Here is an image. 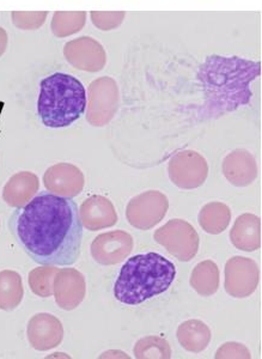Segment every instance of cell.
<instances>
[{
    "label": "cell",
    "mask_w": 262,
    "mask_h": 359,
    "mask_svg": "<svg viewBox=\"0 0 262 359\" xmlns=\"http://www.w3.org/2000/svg\"><path fill=\"white\" fill-rule=\"evenodd\" d=\"M83 228L76 201L50 192L39 193L8 219L17 243L42 266L76 264L81 257Z\"/></svg>",
    "instance_id": "1"
},
{
    "label": "cell",
    "mask_w": 262,
    "mask_h": 359,
    "mask_svg": "<svg viewBox=\"0 0 262 359\" xmlns=\"http://www.w3.org/2000/svg\"><path fill=\"white\" fill-rule=\"evenodd\" d=\"M175 277V265L163 255H135L120 269L114 284V297L123 304L138 306L168 290Z\"/></svg>",
    "instance_id": "2"
},
{
    "label": "cell",
    "mask_w": 262,
    "mask_h": 359,
    "mask_svg": "<svg viewBox=\"0 0 262 359\" xmlns=\"http://www.w3.org/2000/svg\"><path fill=\"white\" fill-rule=\"evenodd\" d=\"M260 74V62L213 55L201 66L200 79L205 84L211 104L216 102L218 108L234 111L238 106L249 102L250 83Z\"/></svg>",
    "instance_id": "3"
},
{
    "label": "cell",
    "mask_w": 262,
    "mask_h": 359,
    "mask_svg": "<svg viewBox=\"0 0 262 359\" xmlns=\"http://www.w3.org/2000/svg\"><path fill=\"white\" fill-rule=\"evenodd\" d=\"M85 109V88L77 78L57 72L42 79L37 114L46 127L71 126L84 114Z\"/></svg>",
    "instance_id": "4"
},
{
    "label": "cell",
    "mask_w": 262,
    "mask_h": 359,
    "mask_svg": "<svg viewBox=\"0 0 262 359\" xmlns=\"http://www.w3.org/2000/svg\"><path fill=\"white\" fill-rule=\"evenodd\" d=\"M120 91L118 83L108 76L95 79L88 89L86 121L94 127H104L119 111Z\"/></svg>",
    "instance_id": "5"
},
{
    "label": "cell",
    "mask_w": 262,
    "mask_h": 359,
    "mask_svg": "<svg viewBox=\"0 0 262 359\" xmlns=\"http://www.w3.org/2000/svg\"><path fill=\"white\" fill-rule=\"evenodd\" d=\"M155 241L182 262H191L197 255L200 245L197 230L188 222L177 218L156 230Z\"/></svg>",
    "instance_id": "6"
},
{
    "label": "cell",
    "mask_w": 262,
    "mask_h": 359,
    "mask_svg": "<svg viewBox=\"0 0 262 359\" xmlns=\"http://www.w3.org/2000/svg\"><path fill=\"white\" fill-rule=\"evenodd\" d=\"M168 198L160 191H148L132 198L126 208L128 223L139 230H150L168 212Z\"/></svg>",
    "instance_id": "7"
},
{
    "label": "cell",
    "mask_w": 262,
    "mask_h": 359,
    "mask_svg": "<svg viewBox=\"0 0 262 359\" xmlns=\"http://www.w3.org/2000/svg\"><path fill=\"white\" fill-rule=\"evenodd\" d=\"M172 184L181 189H195L205 184L209 164L204 156L193 150H184L174 156L168 167Z\"/></svg>",
    "instance_id": "8"
},
{
    "label": "cell",
    "mask_w": 262,
    "mask_h": 359,
    "mask_svg": "<svg viewBox=\"0 0 262 359\" xmlns=\"http://www.w3.org/2000/svg\"><path fill=\"white\" fill-rule=\"evenodd\" d=\"M226 294L234 298H247L253 294L260 283V269L253 259L234 257L228 260L224 269Z\"/></svg>",
    "instance_id": "9"
},
{
    "label": "cell",
    "mask_w": 262,
    "mask_h": 359,
    "mask_svg": "<svg viewBox=\"0 0 262 359\" xmlns=\"http://www.w3.org/2000/svg\"><path fill=\"white\" fill-rule=\"evenodd\" d=\"M64 55L74 69L96 74L106 65V49L90 36H81L64 46Z\"/></svg>",
    "instance_id": "10"
},
{
    "label": "cell",
    "mask_w": 262,
    "mask_h": 359,
    "mask_svg": "<svg viewBox=\"0 0 262 359\" xmlns=\"http://www.w3.org/2000/svg\"><path fill=\"white\" fill-rule=\"evenodd\" d=\"M133 237L123 230L101 233L91 243V255L99 265H118L133 250Z\"/></svg>",
    "instance_id": "11"
},
{
    "label": "cell",
    "mask_w": 262,
    "mask_h": 359,
    "mask_svg": "<svg viewBox=\"0 0 262 359\" xmlns=\"http://www.w3.org/2000/svg\"><path fill=\"white\" fill-rule=\"evenodd\" d=\"M86 294L85 278L78 269H62L54 278L55 303L62 311H70L81 306Z\"/></svg>",
    "instance_id": "12"
},
{
    "label": "cell",
    "mask_w": 262,
    "mask_h": 359,
    "mask_svg": "<svg viewBox=\"0 0 262 359\" xmlns=\"http://www.w3.org/2000/svg\"><path fill=\"white\" fill-rule=\"evenodd\" d=\"M43 184L48 192L72 199L82 193L85 179L82 170L74 164L57 163L46 170Z\"/></svg>",
    "instance_id": "13"
},
{
    "label": "cell",
    "mask_w": 262,
    "mask_h": 359,
    "mask_svg": "<svg viewBox=\"0 0 262 359\" xmlns=\"http://www.w3.org/2000/svg\"><path fill=\"white\" fill-rule=\"evenodd\" d=\"M30 345L37 351H48L59 346L64 338V327L59 318L48 313H40L30 318L27 327Z\"/></svg>",
    "instance_id": "14"
},
{
    "label": "cell",
    "mask_w": 262,
    "mask_h": 359,
    "mask_svg": "<svg viewBox=\"0 0 262 359\" xmlns=\"http://www.w3.org/2000/svg\"><path fill=\"white\" fill-rule=\"evenodd\" d=\"M82 224L89 231L111 228L118 223V213L114 205L103 196H91L83 201L79 208Z\"/></svg>",
    "instance_id": "15"
},
{
    "label": "cell",
    "mask_w": 262,
    "mask_h": 359,
    "mask_svg": "<svg viewBox=\"0 0 262 359\" xmlns=\"http://www.w3.org/2000/svg\"><path fill=\"white\" fill-rule=\"evenodd\" d=\"M221 170L230 184L236 187H247L258 177V164L254 156L246 149H236L226 156Z\"/></svg>",
    "instance_id": "16"
},
{
    "label": "cell",
    "mask_w": 262,
    "mask_h": 359,
    "mask_svg": "<svg viewBox=\"0 0 262 359\" xmlns=\"http://www.w3.org/2000/svg\"><path fill=\"white\" fill-rule=\"evenodd\" d=\"M40 181L34 172H21L11 176L3 189V201L10 208H21L36 196Z\"/></svg>",
    "instance_id": "17"
},
{
    "label": "cell",
    "mask_w": 262,
    "mask_h": 359,
    "mask_svg": "<svg viewBox=\"0 0 262 359\" xmlns=\"http://www.w3.org/2000/svg\"><path fill=\"white\" fill-rule=\"evenodd\" d=\"M231 243L243 252L250 253L261 247V219L260 217L244 213L237 217L230 231Z\"/></svg>",
    "instance_id": "18"
},
{
    "label": "cell",
    "mask_w": 262,
    "mask_h": 359,
    "mask_svg": "<svg viewBox=\"0 0 262 359\" xmlns=\"http://www.w3.org/2000/svg\"><path fill=\"white\" fill-rule=\"evenodd\" d=\"M177 340L186 351L200 353L209 346L212 333L209 326L200 320H188L177 328Z\"/></svg>",
    "instance_id": "19"
},
{
    "label": "cell",
    "mask_w": 262,
    "mask_h": 359,
    "mask_svg": "<svg viewBox=\"0 0 262 359\" xmlns=\"http://www.w3.org/2000/svg\"><path fill=\"white\" fill-rule=\"evenodd\" d=\"M25 296L21 274L16 271H0V309L15 311L20 306Z\"/></svg>",
    "instance_id": "20"
},
{
    "label": "cell",
    "mask_w": 262,
    "mask_h": 359,
    "mask_svg": "<svg viewBox=\"0 0 262 359\" xmlns=\"http://www.w3.org/2000/svg\"><path fill=\"white\" fill-rule=\"evenodd\" d=\"M198 221L205 233L218 235L229 226L231 210L224 203L212 201L201 208Z\"/></svg>",
    "instance_id": "21"
},
{
    "label": "cell",
    "mask_w": 262,
    "mask_h": 359,
    "mask_svg": "<svg viewBox=\"0 0 262 359\" xmlns=\"http://www.w3.org/2000/svg\"><path fill=\"white\" fill-rule=\"evenodd\" d=\"M219 269L212 260L199 262L191 276V286L202 297H209L219 289Z\"/></svg>",
    "instance_id": "22"
},
{
    "label": "cell",
    "mask_w": 262,
    "mask_h": 359,
    "mask_svg": "<svg viewBox=\"0 0 262 359\" xmlns=\"http://www.w3.org/2000/svg\"><path fill=\"white\" fill-rule=\"evenodd\" d=\"M85 23V11H57L54 13L50 29L54 36L64 39L79 33Z\"/></svg>",
    "instance_id": "23"
},
{
    "label": "cell",
    "mask_w": 262,
    "mask_h": 359,
    "mask_svg": "<svg viewBox=\"0 0 262 359\" xmlns=\"http://www.w3.org/2000/svg\"><path fill=\"white\" fill-rule=\"evenodd\" d=\"M133 352L135 358L138 359H169L172 357V348L168 341L155 335L139 339Z\"/></svg>",
    "instance_id": "24"
},
{
    "label": "cell",
    "mask_w": 262,
    "mask_h": 359,
    "mask_svg": "<svg viewBox=\"0 0 262 359\" xmlns=\"http://www.w3.org/2000/svg\"><path fill=\"white\" fill-rule=\"evenodd\" d=\"M59 269L55 266H42L34 269L29 273L28 283L30 290L39 297L47 298L53 294V284L55 274Z\"/></svg>",
    "instance_id": "25"
},
{
    "label": "cell",
    "mask_w": 262,
    "mask_h": 359,
    "mask_svg": "<svg viewBox=\"0 0 262 359\" xmlns=\"http://www.w3.org/2000/svg\"><path fill=\"white\" fill-rule=\"evenodd\" d=\"M48 11H13V23L21 30H36L45 25Z\"/></svg>",
    "instance_id": "26"
},
{
    "label": "cell",
    "mask_w": 262,
    "mask_h": 359,
    "mask_svg": "<svg viewBox=\"0 0 262 359\" xmlns=\"http://www.w3.org/2000/svg\"><path fill=\"white\" fill-rule=\"evenodd\" d=\"M92 25L102 32H111L119 28L126 17L123 11H91Z\"/></svg>",
    "instance_id": "27"
},
{
    "label": "cell",
    "mask_w": 262,
    "mask_h": 359,
    "mask_svg": "<svg viewBox=\"0 0 262 359\" xmlns=\"http://www.w3.org/2000/svg\"><path fill=\"white\" fill-rule=\"evenodd\" d=\"M217 359L224 358H251L249 350L243 344L235 343V341H230V343H226L223 346L218 348V351L216 352L214 355Z\"/></svg>",
    "instance_id": "28"
},
{
    "label": "cell",
    "mask_w": 262,
    "mask_h": 359,
    "mask_svg": "<svg viewBox=\"0 0 262 359\" xmlns=\"http://www.w3.org/2000/svg\"><path fill=\"white\" fill-rule=\"evenodd\" d=\"M8 35L3 27H0V57H3L5 50L8 48Z\"/></svg>",
    "instance_id": "29"
}]
</instances>
